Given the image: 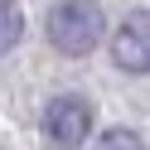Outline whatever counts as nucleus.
I'll list each match as a JSON object with an SVG mask.
<instances>
[{"label": "nucleus", "mask_w": 150, "mask_h": 150, "mask_svg": "<svg viewBox=\"0 0 150 150\" xmlns=\"http://www.w3.org/2000/svg\"><path fill=\"white\" fill-rule=\"evenodd\" d=\"M107 34V20H102V5L97 0H58L49 10V44L58 53H87L102 44Z\"/></svg>", "instance_id": "1"}, {"label": "nucleus", "mask_w": 150, "mask_h": 150, "mask_svg": "<svg viewBox=\"0 0 150 150\" xmlns=\"http://www.w3.org/2000/svg\"><path fill=\"white\" fill-rule=\"evenodd\" d=\"M92 131V107L82 97H53L49 111H44V136L58 150H78Z\"/></svg>", "instance_id": "2"}, {"label": "nucleus", "mask_w": 150, "mask_h": 150, "mask_svg": "<svg viewBox=\"0 0 150 150\" xmlns=\"http://www.w3.org/2000/svg\"><path fill=\"white\" fill-rule=\"evenodd\" d=\"M111 58H116L126 73H145V68H150V29H145V15H136L131 24L116 29V39H111Z\"/></svg>", "instance_id": "3"}, {"label": "nucleus", "mask_w": 150, "mask_h": 150, "mask_svg": "<svg viewBox=\"0 0 150 150\" xmlns=\"http://www.w3.org/2000/svg\"><path fill=\"white\" fill-rule=\"evenodd\" d=\"M20 34H24L20 5H15V0H0V53H10L15 44H20Z\"/></svg>", "instance_id": "4"}, {"label": "nucleus", "mask_w": 150, "mask_h": 150, "mask_svg": "<svg viewBox=\"0 0 150 150\" xmlns=\"http://www.w3.org/2000/svg\"><path fill=\"white\" fill-rule=\"evenodd\" d=\"M92 150H145V140H140L136 131L116 126V131H107V136H97V145H92Z\"/></svg>", "instance_id": "5"}]
</instances>
